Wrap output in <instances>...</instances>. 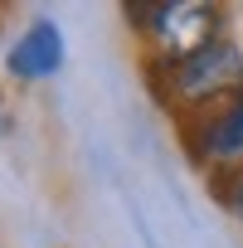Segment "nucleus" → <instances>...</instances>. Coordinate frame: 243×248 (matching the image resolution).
<instances>
[{
	"instance_id": "1",
	"label": "nucleus",
	"mask_w": 243,
	"mask_h": 248,
	"mask_svg": "<svg viewBox=\"0 0 243 248\" xmlns=\"http://www.w3.org/2000/svg\"><path fill=\"white\" fill-rule=\"evenodd\" d=\"M166 68H170V93L185 107L209 112V107H219L228 97H243V54L228 39H209L204 49H195L190 59L166 63Z\"/></svg>"
},
{
	"instance_id": "2",
	"label": "nucleus",
	"mask_w": 243,
	"mask_h": 248,
	"mask_svg": "<svg viewBox=\"0 0 243 248\" xmlns=\"http://www.w3.org/2000/svg\"><path fill=\"white\" fill-rule=\"evenodd\" d=\"M199 151L214 166H238L243 161V97H228L204 112L199 127Z\"/></svg>"
},
{
	"instance_id": "3",
	"label": "nucleus",
	"mask_w": 243,
	"mask_h": 248,
	"mask_svg": "<svg viewBox=\"0 0 243 248\" xmlns=\"http://www.w3.org/2000/svg\"><path fill=\"white\" fill-rule=\"evenodd\" d=\"M59 63H63V34L54 20H34L25 30V39L10 49L15 78H49V73H59Z\"/></svg>"
},
{
	"instance_id": "4",
	"label": "nucleus",
	"mask_w": 243,
	"mask_h": 248,
	"mask_svg": "<svg viewBox=\"0 0 243 248\" xmlns=\"http://www.w3.org/2000/svg\"><path fill=\"white\" fill-rule=\"evenodd\" d=\"M228 200H233V214H238V224H243V170H238V180H233V195H228Z\"/></svg>"
},
{
	"instance_id": "5",
	"label": "nucleus",
	"mask_w": 243,
	"mask_h": 248,
	"mask_svg": "<svg viewBox=\"0 0 243 248\" xmlns=\"http://www.w3.org/2000/svg\"><path fill=\"white\" fill-rule=\"evenodd\" d=\"M0 102H5V93H0Z\"/></svg>"
}]
</instances>
